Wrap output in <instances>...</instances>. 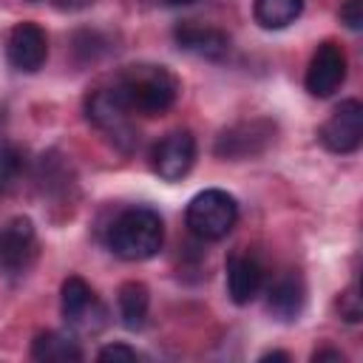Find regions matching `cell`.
Instances as JSON below:
<instances>
[{
    "label": "cell",
    "mask_w": 363,
    "mask_h": 363,
    "mask_svg": "<svg viewBox=\"0 0 363 363\" xmlns=\"http://www.w3.org/2000/svg\"><path fill=\"white\" fill-rule=\"evenodd\" d=\"M105 241L122 261H147L164 244V221L153 207L136 204L111 221Z\"/></svg>",
    "instance_id": "obj_1"
},
{
    "label": "cell",
    "mask_w": 363,
    "mask_h": 363,
    "mask_svg": "<svg viewBox=\"0 0 363 363\" xmlns=\"http://www.w3.org/2000/svg\"><path fill=\"white\" fill-rule=\"evenodd\" d=\"M113 85L119 88L130 113H145V116L164 113L179 96V79L164 65H150V62L125 68L113 79Z\"/></svg>",
    "instance_id": "obj_2"
},
{
    "label": "cell",
    "mask_w": 363,
    "mask_h": 363,
    "mask_svg": "<svg viewBox=\"0 0 363 363\" xmlns=\"http://www.w3.org/2000/svg\"><path fill=\"white\" fill-rule=\"evenodd\" d=\"M187 230L201 241H218L224 238L235 221H238V201L218 187H207L196 193L184 210Z\"/></svg>",
    "instance_id": "obj_3"
},
{
    "label": "cell",
    "mask_w": 363,
    "mask_h": 363,
    "mask_svg": "<svg viewBox=\"0 0 363 363\" xmlns=\"http://www.w3.org/2000/svg\"><path fill=\"white\" fill-rule=\"evenodd\" d=\"M85 116L91 125H96L99 130H105L122 150H130L136 145V130L130 125V108L125 105L122 94L116 85L108 88H94L85 96Z\"/></svg>",
    "instance_id": "obj_4"
},
{
    "label": "cell",
    "mask_w": 363,
    "mask_h": 363,
    "mask_svg": "<svg viewBox=\"0 0 363 363\" xmlns=\"http://www.w3.org/2000/svg\"><path fill=\"white\" fill-rule=\"evenodd\" d=\"M60 306H62L65 323H68L74 332L96 335V332L105 326L108 312H105V306L99 303V298L94 295V289H91L79 275H71V278L62 281Z\"/></svg>",
    "instance_id": "obj_5"
},
{
    "label": "cell",
    "mask_w": 363,
    "mask_h": 363,
    "mask_svg": "<svg viewBox=\"0 0 363 363\" xmlns=\"http://www.w3.org/2000/svg\"><path fill=\"white\" fill-rule=\"evenodd\" d=\"M318 139L329 153H354L363 142V105L357 99H343L320 125Z\"/></svg>",
    "instance_id": "obj_6"
},
{
    "label": "cell",
    "mask_w": 363,
    "mask_h": 363,
    "mask_svg": "<svg viewBox=\"0 0 363 363\" xmlns=\"http://www.w3.org/2000/svg\"><path fill=\"white\" fill-rule=\"evenodd\" d=\"M37 255V233L34 224L23 216L6 221L0 227V272L23 275Z\"/></svg>",
    "instance_id": "obj_7"
},
{
    "label": "cell",
    "mask_w": 363,
    "mask_h": 363,
    "mask_svg": "<svg viewBox=\"0 0 363 363\" xmlns=\"http://www.w3.org/2000/svg\"><path fill=\"white\" fill-rule=\"evenodd\" d=\"M346 79V54L337 43L326 40L315 48L312 60H309V68H306V77H303V85L312 96L318 99H326L332 96Z\"/></svg>",
    "instance_id": "obj_8"
},
{
    "label": "cell",
    "mask_w": 363,
    "mask_h": 363,
    "mask_svg": "<svg viewBox=\"0 0 363 363\" xmlns=\"http://www.w3.org/2000/svg\"><path fill=\"white\" fill-rule=\"evenodd\" d=\"M193 162H196V136L190 130H184V128L170 130L153 147V170L164 182L184 179L190 173Z\"/></svg>",
    "instance_id": "obj_9"
},
{
    "label": "cell",
    "mask_w": 363,
    "mask_h": 363,
    "mask_svg": "<svg viewBox=\"0 0 363 363\" xmlns=\"http://www.w3.org/2000/svg\"><path fill=\"white\" fill-rule=\"evenodd\" d=\"M275 139V125L267 119H252V122H238L216 139V156L221 159H250L261 153L269 142Z\"/></svg>",
    "instance_id": "obj_10"
},
{
    "label": "cell",
    "mask_w": 363,
    "mask_h": 363,
    "mask_svg": "<svg viewBox=\"0 0 363 363\" xmlns=\"http://www.w3.org/2000/svg\"><path fill=\"white\" fill-rule=\"evenodd\" d=\"M6 57H9V65L23 71V74L40 71L45 65V57H48L45 31L37 23H17L6 40Z\"/></svg>",
    "instance_id": "obj_11"
},
{
    "label": "cell",
    "mask_w": 363,
    "mask_h": 363,
    "mask_svg": "<svg viewBox=\"0 0 363 363\" xmlns=\"http://www.w3.org/2000/svg\"><path fill=\"white\" fill-rule=\"evenodd\" d=\"M264 286V267L252 255H233L227 261V295L233 303L244 306L258 298Z\"/></svg>",
    "instance_id": "obj_12"
},
{
    "label": "cell",
    "mask_w": 363,
    "mask_h": 363,
    "mask_svg": "<svg viewBox=\"0 0 363 363\" xmlns=\"http://www.w3.org/2000/svg\"><path fill=\"white\" fill-rule=\"evenodd\" d=\"M173 37H176V45L182 51H190V54L204 57V60H224L230 54V37L213 26L184 23L173 31Z\"/></svg>",
    "instance_id": "obj_13"
},
{
    "label": "cell",
    "mask_w": 363,
    "mask_h": 363,
    "mask_svg": "<svg viewBox=\"0 0 363 363\" xmlns=\"http://www.w3.org/2000/svg\"><path fill=\"white\" fill-rule=\"evenodd\" d=\"M306 303V286L295 272L281 275L267 292V309L278 320H298Z\"/></svg>",
    "instance_id": "obj_14"
},
{
    "label": "cell",
    "mask_w": 363,
    "mask_h": 363,
    "mask_svg": "<svg viewBox=\"0 0 363 363\" xmlns=\"http://www.w3.org/2000/svg\"><path fill=\"white\" fill-rule=\"evenodd\" d=\"M31 357L40 363H79L82 349L71 335L62 332H40L31 340Z\"/></svg>",
    "instance_id": "obj_15"
},
{
    "label": "cell",
    "mask_w": 363,
    "mask_h": 363,
    "mask_svg": "<svg viewBox=\"0 0 363 363\" xmlns=\"http://www.w3.org/2000/svg\"><path fill=\"white\" fill-rule=\"evenodd\" d=\"M116 303H119V318H122V326L130 329V332H139L145 323H147V309H150V292L142 281H125L119 286V295H116Z\"/></svg>",
    "instance_id": "obj_16"
},
{
    "label": "cell",
    "mask_w": 363,
    "mask_h": 363,
    "mask_svg": "<svg viewBox=\"0 0 363 363\" xmlns=\"http://www.w3.org/2000/svg\"><path fill=\"white\" fill-rule=\"evenodd\" d=\"M303 11V0H255V23L261 28H286Z\"/></svg>",
    "instance_id": "obj_17"
},
{
    "label": "cell",
    "mask_w": 363,
    "mask_h": 363,
    "mask_svg": "<svg viewBox=\"0 0 363 363\" xmlns=\"http://www.w3.org/2000/svg\"><path fill=\"white\" fill-rule=\"evenodd\" d=\"M23 167H26L23 150H20L17 145L3 142V145H0V193L11 190V187L17 184V179H20Z\"/></svg>",
    "instance_id": "obj_18"
},
{
    "label": "cell",
    "mask_w": 363,
    "mask_h": 363,
    "mask_svg": "<svg viewBox=\"0 0 363 363\" xmlns=\"http://www.w3.org/2000/svg\"><path fill=\"white\" fill-rule=\"evenodd\" d=\"M337 312L346 323H357L363 318V303H360V295H357V284H352L346 292H340L337 298Z\"/></svg>",
    "instance_id": "obj_19"
},
{
    "label": "cell",
    "mask_w": 363,
    "mask_h": 363,
    "mask_svg": "<svg viewBox=\"0 0 363 363\" xmlns=\"http://www.w3.org/2000/svg\"><path fill=\"white\" fill-rule=\"evenodd\" d=\"M340 23L349 31H360L363 28V0H346L340 6Z\"/></svg>",
    "instance_id": "obj_20"
},
{
    "label": "cell",
    "mask_w": 363,
    "mask_h": 363,
    "mask_svg": "<svg viewBox=\"0 0 363 363\" xmlns=\"http://www.w3.org/2000/svg\"><path fill=\"white\" fill-rule=\"evenodd\" d=\"M142 354L128 343H108L96 352V360H139Z\"/></svg>",
    "instance_id": "obj_21"
},
{
    "label": "cell",
    "mask_w": 363,
    "mask_h": 363,
    "mask_svg": "<svg viewBox=\"0 0 363 363\" xmlns=\"http://www.w3.org/2000/svg\"><path fill=\"white\" fill-rule=\"evenodd\" d=\"M312 360H315V363H323V360L343 363V360H346V354H343V352H337V349H318V352L312 354Z\"/></svg>",
    "instance_id": "obj_22"
},
{
    "label": "cell",
    "mask_w": 363,
    "mask_h": 363,
    "mask_svg": "<svg viewBox=\"0 0 363 363\" xmlns=\"http://www.w3.org/2000/svg\"><path fill=\"white\" fill-rule=\"evenodd\" d=\"M57 3V9H62V11H79V9H85L91 0H54Z\"/></svg>",
    "instance_id": "obj_23"
},
{
    "label": "cell",
    "mask_w": 363,
    "mask_h": 363,
    "mask_svg": "<svg viewBox=\"0 0 363 363\" xmlns=\"http://www.w3.org/2000/svg\"><path fill=\"white\" fill-rule=\"evenodd\" d=\"M258 360H289V352H278V349H272V352H264Z\"/></svg>",
    "instance_id": "obj_24"
},
{
    "label": "cell",
    "mask_w": 363,
    "mask_h": 363,
    "mask_svg": "<svg viewBox=\"0 0 363 363\" xmlns=\"http://www.w3.org/2000/svg\"><path fill=\"white\" fill-rule=\"evenodd\" d=\"M164 3H170V6H190V3H196V0H164Z\"/></svg>",
    "instance_id": "obj_25"
}]
</instances>
